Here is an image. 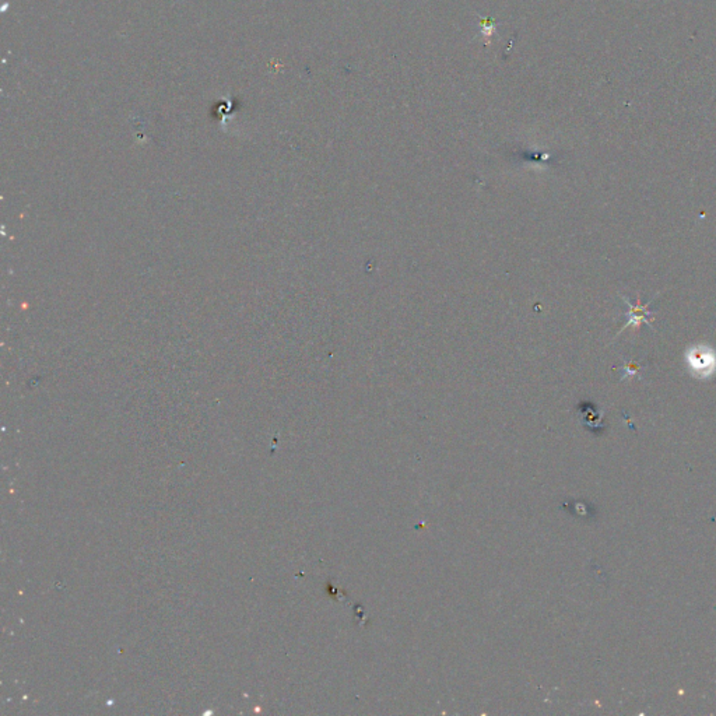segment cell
<instances>
[{"instance_id":"6da1fadb","label":"cell","mask_w":716,"mask_h":716,"mask_svg":"<svg viewBox=\"0 0 716 716\" xmlns=\"http://www.w3.org/2000/svg\"><path fill=\"white\" fill-rule=\"evenodd\" d=\"M685 362L692 377L708 379L716 372V352L710 346L695 344L685 353Z\"/></svg>"},{"instance_id":"7a4b0ae2","label":"cell","mask_w":716,"mask_h":716,"mask_svg":"<svg viewBox=\"0 0 716 716\" xmlns=\"http://www.w3.org/2000/svg\"><path fill=\"white\" fill-rule=\"evenodd\" d=\"M623 301L627 304L628 311L625 312L627 322H625V324L621 327L620 333H621V332H624L627 327L640 329L641 323H646V324H649V326H650V321L653 319V315H655V312H652V311H649V310H648V308H649L650 301H649L646 305H641L640 298H638L637 305H633V304H631V301H630V300H627L625 297H623ZM650 327H652V326H650ZM652 329H653V327H652ZM653 330H655V329H653Z\"/></svg>"},{"instance_id":"3957f363","label":"cell","mask_w":716,"mask_h":716,"mask_svg":"<svg viewBox=\"0 0 716 716\" xmlns=\"http://www.w3.org/2000/svg\"><path fill=\"white\" fill-rule=\"evenodd\" d=\"M641 368H643V365H641V364H637L635 361H628V362L625 361V362L623 364V367H621V371H623V374H624L623 379H625V378H631V377L637 375V374L640 372V369H641Z\"/></svg>"}]
</instances>
